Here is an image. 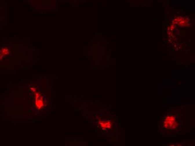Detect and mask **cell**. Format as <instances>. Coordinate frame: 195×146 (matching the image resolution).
<instances>
[{"mask_svg": "<svg viewBox=\"0 0 195 146\" xmlns=\"http://www.w3.org/2000/svg\"><path fill=\"white\" fill-rule=\"evenodd\" d=\"M164 125L167 128L173 129L177 126V122L173 116H168L164 121Z\"/></svg>", "mask_w": 195, "mask_h": 146, "instance_id": "6da1fadb", "label": "cell"}]
</instances>
